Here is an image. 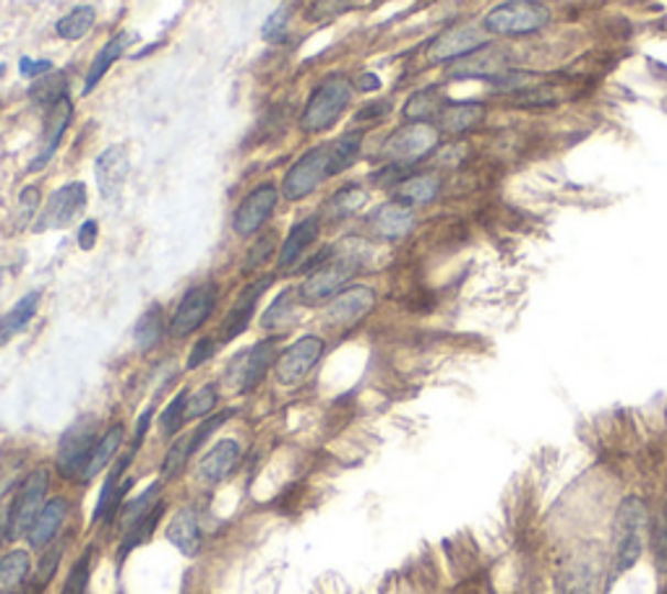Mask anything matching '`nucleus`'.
Returning <instances> with one entry per match:
<instances>
[{
  "instance_id": "473e14b6",
  "label": "nucleus",
  "mask_w": 667,
  "mask_h": 594,
  "mask_svg": "<svg viewBox=\"0 0 667 594\" xmlns=\"http://www.w3.org/2000/svg\"><path fill=\"white\" fill-rule=\"evenodd\" d=\"M128 42H131V34H118V37H112L108 45H105L99 53L95 55V63H91L89 74H87V84H84V95H89L91 89L97 87L99 81H102V76L108 74V70L112 68V63H116L120 55H123V50Z\"/></svg>"
},
{
  "instance_id": "13d9d810",
  "label": "nucleus",
  "mask_w": 667,
  "mask_h": 594,
  "mask_svg": "<svg viewBox=\"0 0 667 594\" xmlns=\"http://www.w3.org/2000/svg\"><path fill=\"white\" fill-rule=\"evenodd\" d=\"M389 110H392V105H389V102H375V105H368L365 110H360V112H358V118H354V120H358V123H363V120H365V123H368V120H375V118L386 116Z\"/></svg>"
},
{
  "instance_id": "5fc2aeb1",
  "label": "nucleus",
  "mask_w": 667,
  "mask_h": 594,
  "mask_svg": "<svg viewBox=\"0 0 667 594\" xmlns=\"http://www.w3.org/2000/svg\"><path fill=\"white\" fill-rule=\"evenodd\" d=\"M272 248H274V235H266L264 240H261V243H255L253 251L248 253V268H255V266L266 264V258H269V253H272Z\"/></svg>"
},
{
  "instance_id": "39448f33",
  "label": "nucleus",
  "mask_w": 667,
  "mask_h": 594,
  "mask_svg": "<svg viewBox=\"0 0 667 594\" xmlns=\"http://www.w3.org/2000/svg\"><path fill=\"white\" fill-rule=\"evenodd\" d=\"M99 441L97 438V417L84 415L74 426H68L66 433L61 436L58 451H55V470L61 477L74 480L81 477L84 466H87L91 449Z\"/></svg>"
},
{
  "instance_id": "37998d69",
  "label": "nucleus",
  "mask_w": 667,
  "mask_h": 594,
  "mask_svg": "<svg viewBox=\"0 0 667 594\" xmlns=\"http://www.w3.org/2000/svg\"><path fill=\"white\" fill-rule=\"evenodd\" d=\"M89 579H91V548L84 550V553L79 556V561L70 565L61 594H87Z\"/></svg>"
},
{
  "instance_id": "6e6552de",
  "label": "nucleus",
  "mask_w": 667,
  "mask_h": 594,
  "mask_svg": "<svg viewBox=\"0 0 667 594\" xmlns=\"http://www.w3.org/2000/svg\"><path fill=\"white\" fill-rule=\"evenodd\" d=\"M276 363V339H264V342L253 344L251 350L240 352L227 367V384L236 392L245 394L264 381L266 371Z\"/></svg>"
},
{
  "instance_id": "4468645a",
  "label": "nucleus",
  "mask_w": 667,
  "mask_h": 594,
  "mask_svg": "<svg viewBox=\"0 0 667 594\" xmlns=\"http://www.w3.org/2000/svg\"><path fill=\"white\" fill-rule=\"evenodd\" d=\"M375 308V293L371 287H350L339 293L326 308V321L334 329H350L360 323Z\"/></svg>"
},
{
  "instance_id": "de8ad7c7",
  "label": "nucleus",
  "mask_w": 667,
  "mask_h": 594,
  "mask_svg": "<svg viewBox=\"0 0 667 594\" xmlns=\"http://www.w3.org/2000/svg\"><path fill=\"white\" fill-rule=\"evenodd\" d=\"M32 99L37 105H50L53 108L55 102H58L61 97H66V81H63V76H55V79H42L34 81V87L30 89Z\"/></svg>"
},
{
  "instance_id": "2f4dec72",
  "label": "nucleus",
  "mask_w": 667,
  "mask_h": 594,
  "mask_svg": "<svg viewBox=\"0 0 667 594\" xmlns=\"http://www.w3.org/2000/svg\"><path fill=\"white\" fill-rule=\"evenodd\" d=\"M30 576V553L11 550L0 558V594H17Z\"/></svg>"
},
{
  "instance_id": "e433bc0d",
  "label": "nucleus",
  "mask_w": 667,
  "mask_h": 594,
  "mask_svg": "<svg viewBox=\"0 0 667 594\" xmlns=\"http://www.w3.org/2000/svg\"><path fill=\"white\" fill-rule=\"evenodd\" d=\"M444 105L446 102H441V97H438V89L415 91V95L407 99V105H404V118L413 120V123H425V120L436 118Z\"/></svg>"
},
{
  "instance_id": "5701e85b",
  "label": "nucleus",
  "mask_w": 667,
  "mask_h": 594,
  "mask_svg": "<svg viewBox=\"0 0 667 594\" xmlns=\"http://www.w3.org/2000/svg\"><path fill=\"white\" fill-rule=\"evenodd\" d=\"M70 118H74V102H70L68 97H61L58 102L50 108V118H47V125H45V139H42V152L32 160V165H30L32 173H34V169H42L50 160H53V154L61 144L63 133H66V129H68Z\"/></svg>"
},
{
  "instance_id": "a211bd4d",
  "label": "nucleus",
  "mask_w": 667,
  "mask_h": 594,
  "mask_svg": "<svg viewBox=\"0 0 667 594\" xmlns=\"http://www.w3.org/2000/svg\"><path fill=\"white\" fill-rule=\"evenodd\" d=\"M240 459V446L232 438H225V441H217L211 449L204 454L201 462H198V480L207 485H217L222 483L236 472Z\"/></svg>"
},
{
  "instance_id": "72a5a7b5",
  "label": "nucleus",
  "mask_w": 667,
  "mask_h": 594,
  "mask_svg": "<svg viewBox=\"0 0 667 594\" xmlns=\"http://www.w3.org/2000/svg\"><path fill=\"white\" fill-rule=\"evenodd\" d=\"M297 318V302H295V293L293 289H285L272 306L266 308V314L261 316V327L269 331H285L287 327H293Z\"/></svg>"
},
{
  "instance_id": "f8f14e48",
  "label": "nucleus",
  "mask_w": 667,
  "mask_h": 594,
  "mask_svg": "<svg viewBox=\"0 0 667 594\" xmlns=\"http://www.w3.org/2000/svg\"><path fill=\"white\" fill-rule=\"evenodd\" d=\"M217 306V289L215 285H198L190 287L186 295H183L181 306H177L173 321H170V331L175 337H188L194 334L209 321V316L215 314Z\"/></svg>"
},
{
  "instance_id": "49530a36",
  "label": "nucleus",
  "mask_w": 667,
  "mask_h": 594,
  "mask_svg": "<svg viewBox=\"0 0 667 594\" xmlns=\"http://www.w3.org/2000/svg\"><path fill=\"white\" fill-rule=\"evenodd\" d=\"M61 558H63V544H53V548H47L45 553H42V558H40L37 571H34V576H32V586H37L40 592L45 590V586H47L50 582H53L55 571H58Z\"/></svg>"
},
{
  "instance_id": "cd10ccee",
  "label": "nucleus",
  "mask_w": 667,
  "mask_h": 594,
  "mask_svg": "<svg viewBox=\"0 0 667 594\" xmlns=\"http://www.w3.org/2000/svg\"><path fill=\"white\" fill-rule=\"evenodd\" d=\"M438 190H441V180L436 175H409L396 186V201L407 204V207H423L438 196Z\"/></svg>"
},
{
  "instance_id": "4d7b16f0",
  "label": "nucleus",
  "mask_w": 667,
  "mask_h": 594,
  "mask_svg": "<svg viewBox=\"0 0 667 594\" xmlns=\"http://www.w3.org/2000/svg\"><path fill=\"white\" fill-rule=\"evenodd\" d=\"M19 207H21V215H24V219H30L34 215V209L40 207V190L37 188H24V194H21L19 198Z\"/></svg>"
},
{
  "instance_id": "3c124183",
  "label": "nucleus",
  "mask_w": 667,
  "mask_h": 594,
  "mask_svg": "<svg viewBox=\"0 0 667 594\" xmlns=\"http://www.w3.org/2000/svg\"><path fill=\"white\" fill-rule=\"evenodd\" d=\"M215 350H217L215 339H209V337L198 339V342L194 344V350H190V358H188V367H190V371H196L198 365H204V363H207V360L215 358Z\"/></svg>"
},
{
  "instance_id": "680f3d73",
  "label": "nucleus",
  "mask_w": 667,
  "mask_h": 594,
  "mask_svg": "<svg viewBox=\"0 0 667 594\" xmlns=\"http://www.w3.org/2000/svg\"><path fill=\"white\" fill-rule=\"evenodd\" d=\"M17 594H40V590H37V586H32V590H26V592H17Z\"/></svg>"
},
{
  "instance_id": "aec40b11",
  "label": "nucleus",
  "mask_w": 667,
  "mask_h": 594,
  "mask_svg": "<svg viewBox=\"0 0 667 594\" xmlns=\"http://www.w3.org/2000/svg\"><path fill=\"white\" fill-rule=\"evenodd\" d=\"M272 285V279H261L253 282L251 287H245L240 297L236 300V306L230 308V314H227L225 323H222V334H219V342H232V339H238L243 331L248 329V323H251V318L255 314V306H259L261 295L266 293V287Z\"/></svg>"
},
{
  "instance_id": "58836bf2",
  "label": "nucleus",
  "mask_w": 667,
  "mask_h": 594,
  "mask_svg": "<svg viewBox=\"0 0 667 594\" xmlns=\"http://www.w3.org/2000/svg\"><path fill=\"white\" fill-rule=\"evenodd\" d=\"M368 201V190L360 188V186H347L342 190H337V194L331 196L329 207H326V211H329L331 219H345V217H352L354 211H360L365 207Z\"/></svg>"
},
{
  "instance_id": "c03bdc74",
  "label": "nucleus",
  "mask_w": 667,
  "mask_h": 594,
  "mask_svg": "<svg viewBox=\"0 0 667 594\" xmlns=\"http://www.w3.org/2000/svg\"><path fill=\"white\" fill-rule=\"evenodd\" d=\"M194 457V449H190V436H181L177 441L170 446L165 462H162V477L170 480L175 475H181L183 466L188 464V459Z\"/></svg>"
},
{
  "instance_id": "9b49d317",
  "label": "nucleus",
  "mask_w": 667,
  "mask_h": 594,
  "mask_svg": "<svg viewBox=\"0 0 667 594\" xmlns=\"http://www.w3.org/2000/svg\"><path fill=\"white\" fill-rule=\"evenodd\" d=\"M84 207H87V186H84V183H68V186L58 188L50 196L47 207L42 209L34 230H66L68 224H74V219L81 215Z\"/></svg>"
},
{
  "instance_id": "864d4df0",
  "label": "nucleus",
  "mask_w": 667,
  "mask_h": 594,
  "mask_svg": "<svg viewBox=\"0 0 667 594\" xmlns=\"http://www.w3.org/2000/svg\"><path fill=\"white\" fill-rule=\"evenodd\" d=\"M21 76H26V79H37V76L50 74L53 68V61H32V58H21L19 63Z\"/></svg>"
},
{
  "instance_id": "f257e3e1",
  "label": "nucleus",
  "mask_w": 667,
  "mask_h": 594,
  "mask_svg": "<svg viewBox=\"0 0 667 594\" xmlns=\"http://www.w3.org/2000/svg\"><path fill=\"white\" fill-rule=\"evenodd\" d=\"M649 540V508L638 495L621 501L613 519V544H610V574L621 576L642 561Z\"/></svg>"
},
{
  "instance_id": "c85d7f7f",
  "label": "nucleus",
  "mask_w": 667,
  "mask_h": 594,
  "mask_svg": "<svg viewBox=\"0 0 667 594\" xmlns=\"http://www.w3.org/2000/svg\"><path fill=\"white\" fill-rule=\"evenodd\" d=\"M37 308H40V293L34 289V293H26L24 297H21L17 306L0 318V346L9 342V339L17 337L19 331L26 329V323L32 321L34 314H37Z\"/></svg>"
},
{
  "instance_id": "423d86ee",
  "label": "nucleus",
  "mask_w": 667,
  "mask_h": 594,
  "mask_svg": "<svg viewBox=\"0 0 667 594\" xmlns=\"http://www.w3.org/2000/svg\"><path fill=\"white\" fill-rule=\"evenodd\" d=\"M358 258L354 256H342L334 258L329 264L318 266L308 279L303 282L297 289L300 297V306H324L342 293V287L358 274Z\"/></svg>"
},
{
  "instance_id": "8fccbe9b",
  "label": "nucleus",
  "mask_w": 667,
  "mask_h": 594,
  "mask_svg": "<svg viewBox=\"0 0 667 594\" xmlns=\"http://www.w3.org/2000/svg\"><path fill=\"white\" fill-rule=\"evenodd\" d=\"M287 19L289 11L287 9H276L272 16L266 19V24L261 26V34H264L266 42H285L287 37Z\"/></svg>"
},
{
  "instance_id": "f3484780",
  "label": "nucleus",
  "mask_w": 667,
  "mask_h": 594,
  "mask_svg": "<svg viewBox=\"0 0 667 594\" xmlns=\"http://www.w3.org/2000/svg\"><path fill=\"white\" fill-rule=\"evenodd\" d=\"M128 169H131V162H128L125 146H110L99 154L95 162V178L105 201H116L120 196V190L125 186Z\"/></svg>"
},
{
  "instance_id": "9d476101",
  "label": "nucleus",
  "mask_w": 667,
  "mask_h": 594,
  "mask_svg": "<svg viewBox=\"0 0 667 594\" xmlns=\"http://www.w3.org/2000/svg\"><path fill=\"white\" fill-rule=\"evenodd\" d=\"M324 350H326V342L321 337L308 334V337L297 339V342L289 344L287 350L276 358V363H274L276 381H280L282 386H297L310 371H314L318 360L324 358Z\"/></svg>"
},
{
  "instance_id": "4be33fe9",
  "label": "nucleus",
  "mask_w": 667,
  "mask_h": 594,
  "mask_svg": "<svg viewBox=\"0 0 667 594\" xmlns=\"http://www.w3.org/2000/svg\"><path fill=\"white\" fill-rule=\"evenodd\" d=\"M371 228L383 240H402L415 228V211L402 201L381 204L371 215Z\"/></svg>"
},
{
  "instance_id": "b1692460",
  "label": "nucleus",
  "mask_w": 667,
  "mask_h": 594,
  "mask_svg": "<svg viewBox=\"0 0 667 594\" xmlns=\"http://www.w3.org/2000/svg\"><path fill=\"white\" fill-rule=\"evenodd\" d=\"M482 118H485V110L478 102H446L436 116V123L446 133H464L482 123Z\"/></svg>"
},
{
  "instance_id": "412c9836",
  "label": "nucleus",
  "mask_w": 667,
  "mask_h": 594,
  "mask_svg": "<svg viewBox=\"0 0 667 594\" xmlns=\"http://www.w3.org/2000/svg\"><path fill=\"white\" fill-rule=\"evenodd\" d=\"M167 540L173 548L181 550L186 558H196L204 548V529L201 521H198L196 508H181V512L173 514L167 525Z\"/></svg>"
},
{
  "instance_id": "20e7f679",
  "label": "nucleus",
  "mask_w": 667,
  "mask_h": 594,
  "mask_svg": "<svg viewBox=\"0 0 667 594\" xmlns=\"http://www.w3.org/2000/svg\"><path fill=\"white\" fill-rule=\"evenodd\" d=\"M47 491H50V470L47 466H37L30 475L21 480L13 495V504L9 506V537L19 540V537L30 535V529L42 512V506L47 504Z\"/></svg>"
},
{
  "instance_id": "a18cd8bd",
  "label": "nucleus",
  "mask_w": 667,
  "mask_h": 594,
  "mask_svg": "<svg viewBox=\"0 0 667 594\" xmlns=\"http://www.w3.org/2000/svg\"><path fill=\"white\" fill-rule=\"evenodd\" d=\"M186 399H188V392L183 388L181 394L173 396V402H170V405L165 407V413H162V417H160L162 433H165L167 438L177 436V430L186 426Z\"/></svg>"
},
{
  "instance_id": "7ed1b4c3",
  "label": "nucleus",
  "mask_w": 667,
  "mask_h": 594,
  "mask_svg": "<svg viewBox=\"0 0 667 594\" xmlns=\"http://www.w3.org/2000/svg\"><path fill=\"white\" fill-rule=\"evenodd\" d=\"M350 97H352V87L345 76H331V79H326L321 87L310 95L308 105H305L300 129L308 133H321L326 129H331V125L339 120V116L345 112L347 105H350Z\"/></svg>"
},
{
  "instance_id": "e2e57ef3",
  "label": "nucleus",
  "mask_w": 667,
  "mask_h": 594,
  "mask_svg": "<svg viewBox=\"0 0 667 594\" xmlns=\"http://www.w3.org/2000/svg\"><path fill=\"white\" fill-rule=\"evenodd\" d=\"M3 70H6V66H0V76H3Z\"/></svg>"
},
{
  "instance_id": "7c9ffc66",
  "label": "nucleus",
  "mask_w": 667,
  "mask_h": 594,
  "mask_svg": "<svg viewBox=\"0 0 667 594\" xmlns=\"http://www.w3.org/2000/svg\"><path fill=\"white\" fill-rule=\"evenodd\" d=\"M162 512H165V504H160L152 508L146 516H141V519L136 521V525H131L125 529L123 535H120V544H118V561L123 563L125 556L131 553L133 548H139V544H144L149 537H152L154 529H157L160 519H162Z\"/></svg>"
},
{
  "instance_id": "dca6fc26",
  "label": "nucleus",
  "mask_w": 667,
  "mask_h": 594,
  "mask_svg": "<svg viewBox=\"0 0 667 594\" xmlns=\"http://www.w3.org/2000/svg\"><path fill=\"white\" fill-rule=\"evenodd\" d=\"M509 68L506 55L501 50H495L491 45H485L478 53L464 55V58L453 61L449 68H446V79L453 81H464V79H485L491 81L501 70Z\"/></svg>"
},
{
  "instance_id": "6e6d98bb",
  "label": "nucleus",
  "mask_w": 667,
  "mask_h": 594,
  "mask_svg": "<svg viewBox=\"0 0 667 594\" xmlns=\"http://www.w3.org/2000/svg\"><path fill=\"white\" fill-rule=\"evenodd\" d=\"M97 235H99V224L95 222V219H87V222H84L79 228V235H76L81 251H91V248H95V243H97Z\"/></svg>"
},
{
  "instance_id": "2eb2a0df",
  "label": "nucleus",
  "mask_w": 667,
  "mask_h": 594,
  "mask_svg": "<svg viewBox=\"0 0 667 594\" xmlns=\"http://www.w3.org/2000/svg\"><path fill=\"white\" fill-rule=\"evenodd\" d=\"M276 198H280V190L274 186H261L245 196V201L236 211V222H232L240 238H251L264 228L276 207Z\"/></svg>"
},
{
  "instance_id": "09e8293b",
  "label": "nucleus",
  "mask_w": 667,
  "mask_h": 594,
  "mask_svg": "<svg viewBox=\"0 0 667 594\" xmlns=\"http://www.w3.org/2000/svg\"><path fill=\"white\" fill-rule=\"evenodd\" d=\"M230 417H232V409H227V413H219V415H211L209 420H204L201 426H198V428L194 430V433H190V449H194V454H196L198 449H201L204 443H207V438H209L211 433H215L217 428H222L225 422L230 420Z\"/></svg>"
},
{
  "instance_id": "f704fd0d",
  "label": "nucleus",
  "mask_w": 667,
  "mask_h": 594,
  "mask_svg": "<svg viewBox=\"0 0 667 594\" xmlns=\"http://www.w3.org/2000/svg\"><path fill=\"white\" fill-rule=\"evenodd\" d=\"M160 493H162V483H152L144 493L139 495L136 501H131V504H125L123 508H120V512H118L120 535H123L131 525H136L141 516H146L154 506L160 504Z\"/></svg>"
},
{
  "instance_id": "ea45409f",
  "label": "nucleus",
  "mask_w": 667,
  "mask_h": 594,
  "mask_svg": "<svg viewBox=\"0 0 667 594\" xmlns=\"http://www.w3.org/2000/svg\"><path fill=\"white\" fill-rule=\"evenodd\" d=\"M91 26H95V9H91V6H79V9L66 13V16L58 21L55 32H58L63 40L76 42L81 40Z\"/></svg>"
},
{
  "instance_id": "a19ab883",
  "label": "nucleus",
  "mask_w": 667,
  "mask_h": 594,
  "mask_svg": "<svg viewBox=\"0 0 667 594\" xmlns=\"http://www.w3.org/2000/svg\"><path fill=\"white\" fill-rule=\"evenodd\" d=\"M360 144H363V136L360 133H347L339 141L331 144V175L345 173L347 167L358 160L360 154Z\"/></svg>"
},
{
  "instance_id": "393cba45",
  "label": "nucleus",
  "mask_w": 667,
  "mask_h": 594,
  "mask_svg": "<svg viewBox=\"0 0 667 594\" xmlns=\"http://www.w3.org/2000/svg\"><path fill=\"white\" fill-rule=\"evenodd\" d=\"M123 438H125V428L120 426V422L118 426H112L105 436H99L95 449H91L89 462L81 472V483H91V480H95L99 472L112 462V457H118L120 446H123Z\"/></svg>"
},
{
  "instance_id": "0eeeda50",
  "label": "nucleus",
  "mask_w": 667,
  "mask_h": 594,
  "mask_svg": "<svg viewBox=\"0 0 667 594\" xmlns=\"http://www.w3.org/2000/svg\"><path fill=\"white\" fill-rule=\"evenodd\" d=\"M326 178H331V144L316 146L308 154H303L282 183V194L289 201H303V198L316 194Z\"/></svg>"
},
{
  "instance_id": "bf43d9fd",
  "label": "nucleus",
  "mask_w": 667,
  "mask_h": 594,
  "mask_svg": "<svg viewBox=\"0 0 667 594\" xmlns=\"http://www.w3.org/2000/svg\"><path fill=\"white\" fill-rule=\"evenodd\" d=\"M358 87L363 91H375L381 87V81H379V76H375V74H365V76H360Z\"/></svg>"
},
{
  "instance_id": "052dcab7",
  "label": "nucleus",
  "mask_w": 667,
  "mask_h": 594,
  "mask_svg": "<svg viewBox=\"0 0 667 594\" xmlns=\"http://www.w3.org/2000/svg\"><path fill=\"white\" fill-rule=\"evenodd\" d=\"M9 537V506L0 504V544Z\"/></svg>"
},
{
  "instance_id": "ddd939ff",
  "label": "nucleus",
  "mask_w": 667,
  "mask_h": 594,
  "mask_svg": "<svg viewBox=\"0 0 667 594\" xmlns=\"http://www.w3.org/2000/svg\"><path fill=\"white\" fill-rule=\"evenodd\" d=\"M485 30L474 24H457L451 30H446L444 34H438L433 40V45L428 47V61L433 63H444V61H459L464 55L478 53L488 45L485 40Z\"/></svg>"
},
{
  "instance_id": "6ab92c4d",
  "label": "nucleus",
  "mask_w": 667,
  "mask_h": 594,
  "mask_svg": "<svg viewBox=\"0 0 667 594\" xmlns=\"http://www.w3.org/2000/svg\"><path fill=\"white\" fill-rule=\"evenodd\" d=\"M68 508H70L68 498H63V495H55V498H50L47 504L42 506V512L37 514V519H34L30 535H26L32 550H45L47 544H53L55 537L61 535L63 521L68 519Z\"/></svg>"
},
{
  "instance_id": "bb28decb",
  "label": "nucleus",
  "mask_w": 667,
  "mask_h": 594,
  "mask_svg": "<svg viewBox=\"0 0 667 594\" xmlns=\"http://www.w3.org/2000/svg\"><path fill=\"white\" fill-rule=\"evenodd\" d=\"M318 232H321V222H318V217H308V219H303V222H297L295 228L289 230V235H287L285 243H282L280 266L282 268L293 266L295 261L300 258L310 245H314V240L318 238Z\"/></svg>"
},
{
  "instance_id": "f03ea898",
  "label": "nucleus",
  "mask_w": 667,
  "mask_h": 594,
  "mask_svg": "<svg viewBox=\"0 0 667 594\" xmlns=\"http://www.w3.org/2000/svg\"><path fill=\"white\" fill-rule=\"evenodd\" d=\"M550 21V11L545 9L540 0H506V3L495 6L493 11L485 13L482 19V30L488 34H532L540 32Z\"/></svg>"
},
{
  "instance_id": "c756f323",
  "label": "nucleus",
  "mask_w": 667,
  "mask_h": 594,
  "mask_svg": "<svg viewBox=\"0 0 667 594\" xmlns=\"http://www.w3.org/2000/svg\"><path fill=\"white\" fill-rule=\"evenodd\" d=\"M136 454H139V451L131 446V451H128L125 457H120V462L116 464V470L110 472L108 480H105L102 491H99V501H97V506H95V514H91V521L105 519V516H108V519H116V495H118L120 483H123V480H120V477L125 475L128 464H131V459L136 457Z\"/></svg>"
},
{
  "instance_id": "4c0bfd02",
  "label": "nucleus",
  "mask_w": 667,
  "mask_h": 594,
  "mask_svg": "<svg viewBox=\"0 0 667 594\" xmlns=\"http://www.w3.org/2000/svg\"><path fill=\"white\" fill-rule=\"evenodd\" d=\"M540 74H532V70H516V68H506L501 70L495 79H491V87L495 91H503V95H527L529 89L540 87Z\"/></svg>"
},
{
  "instance_id": "a878e982",
  "label": "nucleus",
  "mask_w": 667,
  "mask_h": 594,
  "mask_svg": "<svg viewBox=\"0 0 667 594\" xmlns=\"http://www.w3.org/2000/svg\"><path fill=\"white\" fill-rule=\"evenodd\" d=\"M600 569L594 565L592 556L579 553L566 565L564 574V594H598Z\"/></svg>"
},
{
  "instance_id": "79ce46f5",
  "label": "nucleus",
  "mask_w": 667,
  "mask_h": 594,
  "mask_svg": "<svg viewBox=\"0 0 667 594\" xmlns=\"http://www.w3.org/2000/svg\"><path fill=\"white\" fill-rule=\"evenodd\" d=\"M219 402V392L215 384H207L198 388L196 394H188L186 399V422H194V420H204V417H209L211 413H215Z\"/></svg>"
},
{
  "instance_id": "1a4fd4ad",
  "label": "nucleus",
  "mask_w": 667,
  "mask_h": 594,
  "mask_svg": "<svg viewBox=\"0 0 667 594\" xmlns=\"http://www.w3.org/2000/svg\"><path fill=\"white\" fill-rule=\"evenodd\" d=\"M438 146V129L428 123H409L394 131L383 144V157L396 162V165H409V162L428 157Z\"/></svg>"
},
{
  "instance_id": "603ef678",
  "label": "nucleus",
  "mask_w": 667,
  "mask_h": 594,
  "mask_svg": "<svg viewBox=\"0 0 667 594\" xmlns=\"http://www.w3.org/2000/svg\"><path fill=\"white\" fill-rule=\"evenodd\" d=\"M404 178H407V173H404V165H396V162H392V165H386L373 175V183H375V186H381V188H392V186H400Z\"/></svg>"
},
{
  "instance_id": "c9c22d12",
  "label": "nucleus",
  "mask_w": 667,
  "mask_h": 594,
  "mask_svg": "<svg viewBox=\"0 0 667 594\" xmlns=\"http://www.w3.org/2000/svg\"><path fill=\"white\" fill-rule=\"evenodd\" d=\"M162 331H165V321H162V308L152 306L144 316L136 321V329H133V339H136V346L141 352L154 350L160 344Z\"/></svg>"
}]
</instances>
